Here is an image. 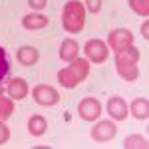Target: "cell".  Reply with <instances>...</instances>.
Here are the masks:
<instances>
[{
  "label": "cell",
  "mask_w": 149,
  "mask_h": 149,
  "mask_svg": "<svg viewBox=\"0 0 149 149\" xmlns=\"http://www.w3.org/2000/svg\"><path fill=\"white\" fill-rule=\"evenodd\" d=\"M6 92H8V95H10L12 100L20 102V100H24V97L28 95V84H26V80H22V78H14V80H10V84L6 86Z\"/></svg>",
  "instance_id": "30bf717a"
},
{
  "label": "cell",
  "mask_w": 149,
  "mask_h": 149,
  "mask_svg": "<svg viewBox=\"0 0 149 149\" xmlns=\"http://www.w3.org/2000/svg\"><path fill=\"white\" fill-rule=\"evenodd\" d=\"M90 76V62L88 60H74V62H70L68 68L60 70L58 72V81L64 86V88H76L78 84L86 80Z\"/></svg>",
  "instance_id": "3957f363"
},
{
  "label": "cell",
  "mask_w": 149,
  "mask_h": 149,
  "mask_svg": "<svg viewBox=\"0 0 149 149\" xmlns=\"http://www.w3.org/2000/svg\"><path fill=\"white\" fill-rule=\"evenodd\" d=\"M84 50H86L88 60L93 62V64H103V62L109 58V48H107V44L102 42V40H88L86 46H84Z\"/></svg>",
  "instance_id": "5b68a950"
},
{
  "label": "cell",
  "mask_w": 149,
  "mask_h": 149,
  "mask_svg": "<svg viewBox=\"0 0 149 149\" xmlns=\"http://www.w3.org/2000/svg\"><path fill=\"white\" fill-rule=\"evenodd\" d=\"M28 4H30L34 10H42V8L48 4V0H28Z\"/></svg>",
  "instance_id": "7402d4cb"
},
{
  "label": "cell",
  "mask_w": 149,
  "mask_h": 149,
  "mask_svg": "<svg viewBox=\"0 0 149 149\" xmlns=\"http://www.w3.org/2000/svg\"><path fill=\"white\" fill-rule=\"evenodd\" d=\"M78 52H80V46L74 40H64L62 46H60V58L64 62H74L78 58Z\"/></svg>",
  "instance_id": "9a60e30c"
},
{
  "label": "cell",
  "mask_w": 149,
  "mask_h": 149,
  "mask_svg": "<svg viewBox=\"0 0 149 149\" xmlns=\"http://www.w3.org/2000/svg\"><path fill=\"white\" fill-rule=\"evenodd\" d=\"M14 111V100L12 97H4V95H0V121H4V119H8Z\"/></svg>",
  "instance_id": "e0dca14e"
},
{
  "label": "cell",
  "mask_w": 149,
  "mask_h": 149,
  "mask_svg": "<svg viewBox=\"0 0 149 149\" xmlns=\"http://www.w3.org/2000/svg\"><path fill=\"white\" fill-rule=\"evenodd\" d=\"M48 129V121L44 115H32L30 119H28V133L30 135H34V137H40V135H44Z\"/></svg>",
  "instance_id": "4fadbf2b"
},
{
  "label": "cell",
  "mask_w": 149,
  "mask_h": 149,
  "mask_svg": "<svg viewBox=\"0 0 149 149\" xmlns=\"http://www.w3.org/2000/svg\"><path fill=\"white\" fill-rule=\"evenodd\" d=\"M78 113H80V117L86 119V121H95V119L102 115V103L97 102L95 97H86V100H81L80 105H78Z\"/></svg>",
  "instance_id": "ba28073f"
},
{
  "label": "cell",
  "mask_w": 149,
  "mask_h": 149,
  "mask_svg": "<svg viewBox=\"0 0 149 149\" xmlns=\"http://www.w3.org/2000/svg\"><path fill=\"white\" fill-rule=\"evenodd\" d=\"M8 72H10V60H8L6 50L0 46V81L8 76Z\"/></svg>",
  "instance_id": "d6986e66"
},
{
  "label": "cell",
  "mask_w": 149,
  "mask_h": 149,
  "mask_svg": "<svg viewBox=\"0 0 149 149\" xmlns=\"http://www.w3.org/2000/svg\"><path fill=\"white\" fill-rule=\"evenodd\" d=\"M139 56L141 54H139L137 48H133V44L117 52V56H115V68H117V74L125 81H135L139 78V68H137Z\"/></svg>",
  "instance_id": "6da1fadb"
},
{
  "label": "cell",
  "mask_w": 149,
  "mask_h": 149,
  "mask_svg": "<svg viewBox=\"0 0 149 149\" xmlns=\"http://www.w3.org/2000/svg\"><path fill=\"white\" fill-rule=\"evenodd\" d=\"M107 113L111 119L115 121H123L127 117V103L123 97H119V95H113V97H109V102H107Z\"/></svg>",
  "instance_id": "9c48e42d"
},
{
  "label": "cell",
  "mask_w": 149,
  "mask_h": 149,
  "mask_svg": "<svg viewBox=\"0 0 149 149\" xmlns=\"http://www.w3.org/2000/svg\"><path fill=\"white\" fill-rule=\"evenodd\" d=\"M117 133V127L111 119H103V121H97L95 125L92 127V139L97 141V143H105V141H111Z\"/></svg>",
  "instance_id": "8992f818"
},
{
  "label": "cell",
  "mask_w": 149,
  "mask_h": 149,
  "mask_svg": "<svg viewBox=\"0 0 149 149\" xmlns=\"http://www.w3.org/2000/svg\"><path fill=\"white\" fill-rule=\"evenodd\" d=\"M16 58H18V62L22 66H34V64H38V60H40V52L34 46H22L16 52Z\"/></svg>",
  "instance_id": "8fae6325"
},
{
  "label": "cell",
  "mask_w": 149,
  "mask_h": 149,
  "mask_svg": "<svg viewBox=\"0 0 149 149\" xmlns=\"http://www.w3.org/2000/svg\"><path fill=\"white\" fill-rule=\"evenodd\" d=\"M50 24V18L46 14H28L22 18V26L26 30H42Z\"/></svg>",
  "instance_id": "7c38bea8"
},
{
  "label": "cell",
  "mask_w": 149,
  "mask_h": 149,
  "mask_svg": "<svg viewBox=\"0 0 149 149\" xmlns=\"http://www.w3.org/2000/svg\"><path fill=\"white\" fill-rule=\"evenodd\" d=\"M84 24H86V6L80 0H70L64 6V12H62L64 30L70 34H78V32H81Z\"/></svg>",
  "instance_id": "7a4b0ae2"
},
{
  "label": "cell",
  "mask_w": 149,
  "mask_h": 149,
  "mask_svg": "<svg viewBox=\"0 0 149 149\" xmlns=\"http://www.w3.org/2000/svg\"><path fill=\"white\" fill-rule=\"evenodd\" d=\"M86 8L92 14H97V12L102 10V0H86Z\"/></svg>",
  "instance_id": "44dd1931"
},
{
  "label": "cell",
  "mask_w": 149,
  "mask_h": 149,
  "mask_svg": "<svg viewBox=\"0 0 149 149\" xmlns=\"http://www.w3.org/2000/svg\"><path fill=\"white\" fill-rule=\"evenodd\" d=\"M147 30H149V22L145 20V22L141 24V32H143V38H145V40L149 38V32H147Z\"/></svg>",
  "instance_id": "603a6c76"
},
{
  "label": "cell",
  "mask_w": 149,
  "mask_h": 149,
  "mask_svg": "<svg viewBox=\"0 0 149 149\" xmlns=\"http://www.w3.org/2000/svg\"><path fill=\"white\" fill-rule=\"evenodd\" d=\"M8 139H10V129L4 125V121H0V147H2V145H6V143H8Z\"/></svg>",
  "instance_id": "ffe728a7"
},
{
  "label": "cell",
  "mask_w": 149,
  "mask_h": 149,
  "mask_svg": "<svg viewBox=\"0 0 149 149\" xmlns=\"http://www.w3.org/2000/svg\"><path fill=\"white\" fill-rule=\"evenodd\" d=\"M129 113L133 115L135 119H147L149 117V102L147 97H137L131 102V107H129Z\"/></svg>",
  "instance_id": "5bb4252c"
},
{
  "label": "cell",
  "mask_w": 149,
  "mask_h": 149,
  "mask_svg": "<svg viewBox=\"0 0 149 149\" xmlns=\"http://www.w3.org/2000/svg\"><path fill=\"white\" fill-rule=\"evenodd\" d=\"M131 44H133V34L127 28H115L107 36V46L111 48V50H115V52L131 46Z\"/></svg>",
  "instance_id": "52a82bcc"
},
{
  "label": "cell",
  "mask_w": 149,
  "mask_h": 149,
  "mask_svg": "<svg viewBox=\"0 0 149 149\" xmlns=\"http://www.w3.org/2000/svg\"><path fill=\"white\" fill-rule=\"evenodd\" d=\"M123 147L125 149H147L149 143L143 135H129V137H125V141H123Z\"/></svg>",
  "instance_id": "2e32d148"
},
{
  "label": "cell",
  "mask_w": 149,
  "mask_h": 149,
  "mask_svg": "<svg viewBox=\"0 0 149 149\" xmlns=\"http://www.w3.org/2000/svg\"><path fill=\"white\" fill-rule=\"evenodd\" d=\"M131 10L137 12L139 16H147L149 14V0H127Z\"/></svg>",
  "instance_id": "ac0fdd59"
},
{
  "label": "cell",
  "mask_w": 149,
  "mask_h": 149,
  "mask_svg": "<svg viewBox=\"0 0 149 149\" xmlns=\"http://www.w3.org/2000/svg\"><path fill=\"white\" fill-rule=\"evenodd\" d=\"M2 93H4V90H2V86H0V95H2Z\"/></svg>",
  "instance_id": "cb8c5ba5"
},
{
  "label": "cell",
  "mask_w": 149,
  "mask_h": 149,
  "mask_svg": "<svg viewBox=\"0 0 149 149\" xmlns=\"http://www.w3.org/2000/svg\"><path fill=\"white\" fill-rule=\"evenodd\" d=\"M32 97H34L36 103H40V105H44V107H52V105H56V103L60 102L58 90H54V88L48 86V84L36 86L34 90H32Z\"/></svg>",
  "instance_id": "277c9868"
}]
</instances>
